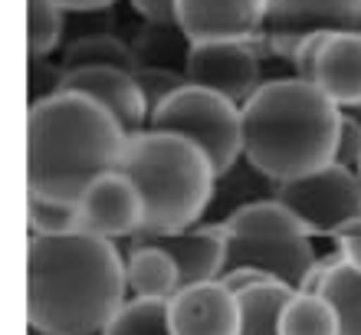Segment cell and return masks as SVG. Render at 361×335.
Returning a JSON list of instances; mask_svg holds the SVG:
<instances>
[{
    "instance_id": "2",
    "label": "cell",
    "mask_w": 361,
    "mask_h": 335,
    "mask_svg": "<svg viewBox=\"0 0 361 335\" xmlns=\"http://www.w3.org/2000/svg\"><path fill=\"white\" fill-rule=\"evenodd\" d=\"M128 135L109 109L82 92L30 106L27 118V184L30 194L79 204L86 188L115 171Z\"/></svg>"
},
{
    "instance_id": "34",
    "label": "cell",
    "mask_w": 361,
    "mask_h": 335,
    "mask_svg": "<svg viewBox=\"0 0 361 335\" xmlns=\"http://www.w3.org/2000/svg\"><path fill=\"white\" fill-rule=\"evenodd\" d=\"M358 178H361V164H358Z\"/></svg>"
},
{
    "instance_id": "3",
    "label": "cell",
    "mask_w": 361,
    "mask_h": 335,
    "mask_svg": "<svg viewBox=\"0 0 361 335\" xmlns=\"http://www.w3.org/2000/svg\"><path fill=\"white\" fill-rule=\"evenodd\" d=\"M240 112L243 154L279 184L335 164L345 115L315 83L267 79Z\"/></svg>"
},
{
    "instance_id": "13",
    "label": "cell",
    "mask_w": 361,
    "mask_h": 335,
    "mask_svg": "<svg viewBox=\"0 0 361 335\" xmlns=\"http://www.w3.org/2000/svg\"><path fill=\"white\" fill-rule=\"evenodd\" d=\"M66 89L95 99L102 109L115 115V122L125 128V135H138L148 128V102L142 96V86L135 73L112 66H89V69H66Z\"/></svg>"
},
{
    "instance_id": "12",
    "label": "cell",
    "mask_w": 361,
    "mask_h": 335,
    "mask_svg": "<svg viewBox=\"0 0 361 335\" xmlns=\"http://www.w3.org/2000/svg\"><path fill=\"white\" fill-rule=\"evenodd\" d=\"M174 20L190 37V43H207V39L257 43L267 20V0H178Z\"/></svg>"
},
{
    "instance_id": "28",
    "label": "cell",
    "mask_w": 361,
    "mask_h": 335,
    "mask_svg": "<svg viewBox=\"0 0 361 335\" xmlns=\"http://www.w3.org/2000/svg\"><path fill=\"white\" fill-rule=\"evenodd\" d=\"M345 115V112H342ZM335 164H342V168H352L358 171L361 164V125L355 118L345 115L342 118V132H338V148H335Z\"/></svg>"
},
{
    "instance_id": "21",
    "label": "cell",
    "mask_w": 361,
    "mask_h": 335,
    "mask_svg": "<svg viewBox=\"0 0 361 335\" xmlns=\"http://www.w3.org/2000/svg\"><path fill=\"white\" fill-rule=\"evenodd\" d=\"M295 289L286 283H263L240 293V332L237 335H279V312Z\"/></svg>"
},
{
    "instance_id": "6",
    "label": "cell",
    "mask_w": 361,
    "mask_h": 335,
    "mask_svg": "<svg viewBox=\"0 0 361 335\" xmlns=\"http://www.w3.org/2000/svg\"><path fill=\"white\" fill-rule=\"evenodd\" d=\"M148 128L180 135L210 158L214 171L224 174L230 164L243 158V112L237 102L220 96L214 89L184 86L168 102L152 112Z\"/></svg>"
},
{
    "instance_id": "27",
    "label": "cell",
    "mask_w": 361,
    "mask_h": 335,
    "mask_svg": "<svg viewBox=\"0 0 361 335\" xmlns=\"http://www.w3.org/2000/svg\"><path fill=\"white\" fill-rule=\"evenodd\" d=\"M27 89H30V106L59 96V92L66 89V66H63V63H53L49 56H30Z\"/></svg>"
},
{
    "instance_id": "4",
    "label": "cell",
    "mask_w": 361,
    "mask_h": 335,
    "mask_svg": "<svg viewBox=\"0 0 361 335\" xmlns=\"http://www.w3.org/2000/svg\"><path fill=\"white\" fill-rule=\"evenodd\" d=\"M115 171L128 174L145 197V230L174 233L197 227L207 214L217 171L194 142L171 132L145 128L128 135Z\"/></svg>"
},
{
    "instance_id": "14",
    "label": "cell",
    "mask_w": 361,
    "mask_h": 335,
    "mask_svg": "<svg viewBox=\"0 0 361 335\" xmlns=\"http://www.w3.org/2000/svg\"><path fill=\"white\" fill-rule=\"evenodd\" d=\"M132 240H145V243H154V247L171 253L180 269V289L197 286V283H214V279L224 276V267H227V237L220 227L197 224V227L174 230V233L142 230Z\"/></svg>"
},
{
    "instance_id": "7",
    "label": "cell",
    "mask_w": 361,
    "mask_h": 335,
    "mask_svg": "<svg viewBox=\"0 0 361 335\" xmlns=\"http://www.w3.org/2000/svg\"><path fill=\"white\" fill-rule=\"evenodd\" d=\"M276 201H283L312 237L332 240L345 224L361 217V178L352 168L329 164L305 178L283 181Z\"/></svg>"
},
{
    "instance_id": "32",
    "label": "cell",
    "mask_w": 361,
    "mask_h": 335,
    "mask_svg": "<svg viewBox=\"0 0 361 335\" xmlns=\"http://www.w3.org/2000/svg\"><path fill=\"white\" fill-rule=\"evenodd\" d=\"M66 13H92V10H109L122 0H56Z\"/></svg>"
},
{
    "instance_id": "26",
    "label": "cell",
    "mask_w": 361,
    "mask_h": 335,
    "mask_svg": "<svg viewBox=\"0 0 361 335\" xmlns=\"http://www.w3.org/2000/svg\"><path fill=\"white\" fill-rule=\"evenodd\" d=\"M135 79L142 86V96L148 102V112L168 102V99L178 92V89L188 86V76L178 73V69H161V66H138L135 69Z\"/></svg>"
},
{
    "instance_id": "22",
    "label": "cell",
    "mask_w": 361,
    "mask_h": 335,
    "mask_svg": "<svg viewBox=\"0 0 361 335\" xmlns=\"http://www.w3.org/2000/svg\"><path fill=\"white\" fill-rule=\"evenodd\" d=\"M99 335H171V329H168V303L132 296L109 319V326Z\"/></svg>"
},
{
    "instance_id": "33",
    "label": "cell",
    "mask_w": 361,
    "mask_h": 335,
    "mask_svg": "<svg viewBox=\"0 0 361 335\" xmlns=\"http://www.w3.org/2000/svg\"><path fill=\"white\" fill-rule=\"evenodd\" d=\"M345 115H348V118H355V122L361 125V106H352V109H342Z\"/></svg>"
},
{
    "instance_id": "29",
    "label": "cell",
    "mask_w": 361,
    "mask_h": 335,
    "mask_svg": "<svg viewBox=\"0 0 361 335\" xmlns=\"http://www.w3.org/2000/svg\"><path fill=\"white\" fill-rule=\"evenodd\" d=\"M332 243L342 250L345 263H348V267H355L361 273V217H358V221H352V224H345V227L332 237Z\"/></svg>"
},
{
    "instance_id": "9",
    "label": "cell",
    "mask_w": 361,
    "mask_h": 335,
    "mask_svg": "<svg viewBox=\"0 0 361 335\" xmlns=\"http://www.w3.org/2000/svg\"><path fill=\"white\" fill-rule=\"evenodd\" d=\"M190 86L214 89L237 106H247L253 92L263 86V63L257 43L250 39H207L194 43L184 66Z\"/></svg>"
},
{
    "instance_id": "16",
    "label": "cell",
    "mask_w": 361,
    "mask_h": 335,
    "mask_svg": "<svg viewBox=\"0 0 361 335\" xmlns=\"http://www.w3.org/2000/svg\"><path fill=\"white\" fill-rule=\"evenodd\" d=\"M315 86L338 109L361 106V30L332 33L315 66Z\"/></svg>"
},
{
    "instance_id": "20",
    "label": "cell",
    "mask_w": 361,
    "mask_h": 335,
    "mask_svg": "<svg viewBox=\"0 0 361 335\" xmlns=\"http://www.w3.org/2000/svg\"><path fill=\"white\" fill-rule=\"evenodd\" d=\"M279 335H342L338 312L322 293L295 289L279 312Z\"/></svg>"
},
{
    "instance_id": "24",
    "label": "cell",
    "mask_w": 361,
    "mask_h": 335,
    "mask_svg": "<svg viewBox=\"0 0 361 335\" xmlns=\"http://www.w3.org/2000/svg\"><path fill=\"white\" fill-rule=\"evenodd\" d=\"M322 296L329 299L338 312V326L342 335H361V273L348 263L335 269L332 276L325 279Z\"/></svg>"
},
{
    "instance_id": "23",
    "label": "cell",
    "mask_w": 361,
    "mask_h": 335,
    "mask_svg": "<svg viewBox=\"0 0 361 335\" xmlns=\"http://www.w3.org/2000/svg\"><path fill=\"white\" fill-rule=\"evenodd\" d=\"M30 10V56H53L69 30V13L56 0H27Z\"/></svg>"
},
{
    "instance_id": "25",
    "label": "cell",
    "mask_w": 361,
    "mask_h": 335,
    "mask_svg": "<svg viewBox=\"0 0 361 335\" xmlns=\"http://www.w3.org/2000/svg\"><path fill=\"white\" fill-rule=\"evenodd\" d=\"M79 230V204L53 201L30 194V233L33 237H66Z\"/></svg>"
},
{
    "instance_id": "10",
    "label": "cell",
    "mask_w": 361,
    "mask_h": 335,
    "mask_svg": "<svg viewBox=\"0 0 361 335\" xmlns=\"http://www.w3.org/2000/svg\"><path fill=\"white\" fill-rule=\"evenodd\" d=\"M145 197L122 171H105L79 197V230L105 240H132L145 230Z\"/></svg>"
},
{
    "instance_id": "18",
    "label": "cell",
    "mask_w": 361,
    "mask_h": 335,
    "mask_svg": "<svg viewBox=\"0 0 361 335\" xmlns=\"http://www.w3.org/2000/svg\"><path fill=\"white\" fill-rule=\"evenodd\" d=\"M190 47L194 43L178 23H152V20H145L132 39L138 66H161L178 69V73H184V66H188Z\"/></svg>"
},
{
    "instance_id": "8",
    "label": "cell",
    "mask_w": 361,
    "mask_h": 335,
    "mask_svg": "<svg viewBox=\"0 0 361 335\" xmlns=\"http://www.w3.org/2000/svg\"><path fill=\"white\" fill-rule=\"evenodd\" d=\"M361 30V0H267L259 47L289 63L293 49L312 33Z\"/></svg>"
},
{
    "instance_id": "11",
    "label": "cell",
    "mask_w": 361,
    "mask_h": 335,
    "mask_svg": "<svg viewBox=\"0 0 361 335\" xmlns=\"http://www.w3.org/2000/svg\"><path fill=\"white\" fill-rule=\"evenodd\" d=\"M168 329L171 335H237L240 296L224 279L178 289L168 299Z\"/></svg>"
},
{
    "instance_id": "15",
    "label": "cell",
    "mask_w": 361,
    "mask_h": 335,
    "mask_svg": "<svg viewBox=\"0 0 361 335\" xmlns=\"http://www.w3.org/2000/svg\"><path fill=\"white\" fill-rule=\"evenodd\" d=\"M276 194H279V181L269 178L267 171H259L257 164L243 154L237 164H230L224 174H217L214 194H210V204H207V214H204L200 224L220 227V224H227L230 217L240 214L243 207L259 204V201H273Z\"/></svg>"
},
{
    "instance_id": "17",
    "label": "cell",
    "mask_w": 361,
    "mask_h": 335,
    "mask_svg": "<svg viewBox=\"0 0 361 335\" xmlns=\"http://www.w3.org/2000/svg\"><path fill=\"white\" fill-rule=\"evenodd\" d=\"M125 276H128V293L138 299H168L180 289V269L168 250L132 240L128 257H125Z\"/></svg>"
},
{
    "instance_id": "30",
    "label": "cell",
    "mask_w": 361,
    "mask_h": 335,
    "mask_svg": "<svg viewBox=\"0 0 361 335\" xmlns=\"http://www.w3.org/2000/svg\"><path fill=\"white\" fill-rule=\"evenodd\" d=\"M125 4L142 20H152V23H178V20H174L178 0H125Z\"/></svg>"
},
{
    "instance_id": "1",
    "label": "cell",
    "mask_w": 361,
    "mask_h": 335,
    "mask_svg": "<svg viewBox=\"0 0 361 335\" xmlns=\"http://www.w3.org/2000/svg\"><path fill=\"white\" fill-rule=\"evenodd\" d=\"M128 296L125 257L115 240L86 230L30 237L27 322L43 335H99Z\"/></svg>"
},
{
    "instance_id": "31",
    "label": "cell",
    "mask_w": 361,
    "mask_h": 335,
    "mask_svg": "<svg viewBox=\"0 0 361 335\" xmlns=\"http://www.w3.org/2000/svg\"><path fill=\"white\" fill-rule=\"evenodd\" d=\"M224 283H227L233 293H247V289H253V286H263V283H276L269 273H263V269H253V267H240V269H230V273H224Z\"/></svg>"
},
{
    "instance_id": "19",
    "label": "cell",
    "mask_w": 361,
    "mask_h": 335,
    "mask_svg": "<svg viewBox=\"0 0 361 335\" xmlns=\"http://www.w3.org/2000/svg\"><path fill=\"white\" fill-rule=\"evenodd\" d=\"M59 63L66 69L112 66V69H125V73H135V69H138L132 43L122 37H115V33H89V37L66 39Z\"/></svg>"
},
{
    "instance_id": "5",
    "label": "cell",
    "mask_w": 361,
    "mask_h": 335,
    "mask_svg": "<svg viewBox=\"0 0 361 335\" xmlns=\"http://www.w3.org/2000/svg\"><path fill=\"white\" fill-rule=\"evenodd\" d=\"M224 237H227V267H253L263 269L276 283H286L293 289H302L305 276L315 263L312 233L302 227L283 201H259L233 214L227 224H220Z\"/></svg>"
}]
</instances>
